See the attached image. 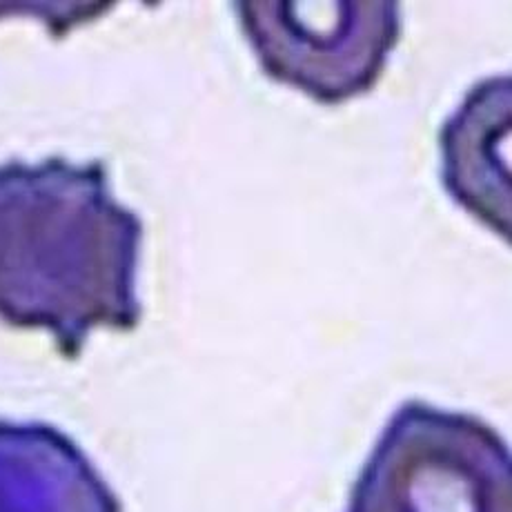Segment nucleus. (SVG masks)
<instances>
[{
    "label": "nucleus",
    "mask_w": 512,
    "mask_h": 512,
    "mask_svg": "<svg viewBox=\"0 0 512 512\" xmlns=\"http://www.w3.org/2000/svg\"><path fill=\"white\" fill-rule=\"evenodd\" d=\"M350 512H512L508 450L477 421L408 406L363 470Z\"/></svg>",
    "instance_id": "1"
},
{
    "label": "nucleus",
    "mask_w": 512,
    "mask_h": 512,
    "mask_svg": "<svg viewBox=\"0 0 512 512\" xmlns=\"http://www.w3.org/2000/svg\"><path fill=\"white\" fill-rule=\"evenodd\" d=\"M0 512H121V504L61 432L0 421Z\"/></svg>",
    "instance_id": "2"
},
{
    "label": "nucleus",
    "mask_w": 512,
    "mask_h": 512,
    "mask_svg": "<svg viewBox=\"0 0 512 512\" xmlns=\"http://www.w3.org/2000/svg\"><path fill=\"white\" fill-rule=\"evenodd\" d=\"M43 208L41 167H0V319L7 321L23 290L38 243Z\"/></svg>",
    "instance_id": "3"
}]
</instances>
